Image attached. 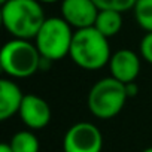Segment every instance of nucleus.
Returning <instances> with one entry per match:
<instances>
[{"label":"nucleus","mask_w":152,"mask_h":152,"mask_svg":"<svg viewBox=\"0 0 152 152\" xmlns=\"http://www.w3.org/2000/svg\"><path fill=\"white\" fill-rule=\"evenodd\" d=\"M40 3H55V2H60V0H39Z\"/></svg>","instance_id":"a211bd4d"},{"label":"nucleus","mask_w":152,"mask_h":152,"mask_svg":"<svg viewBox=\"0 0 152 152\" xmlns=\"http://www.w3.org/2000/svg\"><path fill=\"white\" fill-rule=\"evenodd\" d=\"M73 34V28L61 17H48L34 39V45L42 58L54 63L70 54Z\"/></svg>","instance_id":"39448f33"},{"label":"nucleus","mask_w":152,"mask_h":152,"mask_svg":"<svg viewBox=\"0 0 152 152\" xmlns=\"http://www.w3.org/2000/svg\"><path fill=\"white\" fill-rule=\"evenodd\" d=\"M49 103L36 94H26L18 116L21 122L30 130H42L51 122Z\"/></svg>","instance_id":"6e6552de"},{"label":"nucleus","mask_w":152,"mask_h":152,"mask_svg":"<svg viewBox=\"0 0 152 152\" xmlns=\"http://www.w3.org/2000/svg\"><path fill=\"white\" fill-rule=\"evenodd\" d=\"M100 11H116V12H127L134 9L137 0H93Z\"/></svg>","instance_id":"4468645a"},{"label":"nucleus","mask_w":152,"mask_h":152,"mask_svg":"<svg viewBox=\"0 0 152 152\" xmlns=\"http://www.w3.org/2000/svg\"><path fill=\"white\" fill-rule=\"evenodd\" d=\"M0 152H14L12 148H11V145H9V142L2 143V146H0Z\"/></svg>","instance_id":"f3484780"},{"label":"nucleus","mask_w":152,"mask_h":152,"mask_svg":"<svg viewBox=\"0 0 152 152\" xmlns=\"http://www.w3.org/2000/svg\"><path fill=\"white\" fill-rule=\"evenodd\" d=\"M125 93L128 96V99H133L139 94V85L136 82H130V84H125Z\"/></svg>","instance_id":"dca6fc26"},{"label":"nucleus","mask_w":152,"mask_h":152,"mask_svg":"<svg viewBox=\"0 0 152 152\" xmlns=\"http://www.w3.org/2000/svg\"><path fill=\"white\" fill-rule=\"evenodd\" d=\"M8 2H9V0H0V5L3 6V5H5V3H8Z\"/></svg>","instance_id":"aec40b11"},{"label":"nucleus","mask_w":152,"mask_h":152,"mask_svg":"<svg viewBox=\"0 0 152 152\" xmlns=\"http://www.w3.org/2000/svg\"><path fill=\"white\" fill-rule=\"evenodd\" d=\"M26 94L12 79H0V119L6 121L17 115L21 109Z\"/></svg>","instance_id":"9d476101"},{"label":"nucleus","mask_w":152,"mask_h":152,"mask_svg":"<svg viewBox=\"0 0 152 152\" xmlns=\"http://www.w3.org/2000/svg\"><path fill=\"white\" fill-rule=\"evenodd\" d=\"M69 57L84 70H99L110 61L112 52L109 39L94 27L75 30Z\"/></svg>","instance_id":"f03ea898"},{"label":"nucleus","mask_w":152,"mask_h":152,"mask_svg":"<svg viewBox=\"0 0 152 152\" xmlns=\"http://www.w3.org/2000/svg\"><path fill=\"white\" fill-rule=\"evenodd\" d=\"M46 21L39 0H9L2 6L3 27L14 39H36Z\"/></svg>","instance_id":"f257e3e1"},{"label":"nucleus","mask_w":152,"mask_h":152,"mask_svg":"<svg viewBox=\"0 0 152 152\" xmlns=\"http://www.w3.org/2000/svg\"><path fill=\"white\" fill-rule=\"evenodd\" d=\"M139 51H140V57L152 64V33H146L142 40H140V45H139Z\"/></svg>","instance_id":"2eb2a0df"},{"label":"nucleus","mask_w":152,"mask_h":152,"mask_svg":"<svg viewBox=\"0 0 152 152\" xmlns=\"http://www.w3.org/2000/svg\"><path fill=\"white\" fill-rule=\"evenodd\" d=\"M140 55H137L131 49H119L112 54L109 61L110 76L122 84L136 82V78L140 73Z\"/></svg>","instance_id":"1a4fd4ad"},{"label":"nucleus","mask_w":152,"mask_h":152,"mask_svg":"<svg viewBox=\"0 0 152 152\" xmlns=\"http://www.w3.org/2000/svg\"><path fill=\"white\" fill-rule=\"evenodd\" d=\"M94 28L104 37H113L122 28V14L116 11H100Z\"/></svg>","instance_id":"9b49d317"},{"label":"nucleus","mask_w":152,"mask_h":152,"mask_svg":"<svg viewBox=\"0 0 152 152\" xmlns=\"http://www.w3.org/2000/svg\"><path fill=\"white\" fill-rule=\"evenodd\" d=\"M127 100L128 96L125 93V84L107 76L91 87L87 103L91 115L96 118L112 119L124 109Z\"/></svg>","instance_id":"20e7f679"},{"label":"nucleus","mask_w":152,"mask_h":152,"mask_svg":"<svg viewBox=\"0 0 152 152\" xmlns=\"http://www.w3.org/2000/svg\"><path fill=\"white\" fill-rule=\"evenodd\" d=\"M142 152H152V146H151V148H146V149H143Z\"/></svg>","instance_id":"6ab92c4d"},{"label":"nucleus","mask_w":152,"mask_h":152,"mask_svg":"<svg viewBox=\"0 0 152 152\" xmlns=\"http://www.w3.org/2000/svg\"><path fill=\"white\" fill-rule=\"evenodd\" d=\"M9 145L14 152H39L40 143L31 130H23L12 136Z\"/></svg>","instance_id":"f8f14e48"},{"label":"nucleus","mask_w":152,"mask_h":152,"mask_svg":"<svg viewBox=\"0 0 152 152\" xmlns=\"http://www.w3.org/2000/svg\"><path fill=\"white\" fill-rule=\"evenodd\" d=\"M99 12L93 0H61V18L75 30L94 27Z\"/></svg>","instance_id":"0eeeda50"},{"label":"nucleus","mask_w":152,"mask_h":152,"mask_svg":"<svg viewBox=\"0 0 152 152\" xmlns=\"http://www.w3.org/2000/svg\"><path fill=\"white\" fill-rule=\"evenodd\" d=\"M42 55L34 43L12 39L0 51V67L11 79H26L40 70Z\"/></svg>","instance_id":"7ed1b4c3"},{"label":"nucleus","mask_w":152,"mask_h":152,"mask_svg":"<svg viewBox=\"0 0 152 152\" xmlns=\"http://www.w3.org/2000/svg\"><path fill=\"white\" fill-rule=\"evenodd\" d=\"M103 134L99 127L88 121L76 122L67 128L63 139L64 152H102Z\"/></svg>","instance_id":"423d86ee"},{"label":"nucleus","mask_w":152,"mask_h":152,"mask_svg":"<svg viewBox=\"0 0 152 152\" xmlns=\"http://www.w3.org/2000/svg\"><path fill=\"white\" fill-rule=\"evenodd\" d=\"M133 11L139 27L146 33H152V0H137Z\"/></svg>","instance_id":"ddd939ff"}]
</instances>
